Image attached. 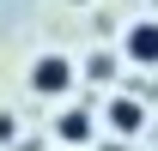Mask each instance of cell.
<instances>
[{
	"mask_svg": "<svg viewBox=\"0 0 158 151\" xmlns=\"http://www.w3.org/2000/svg\"><path fill=\"white\" fill-rule=\"evenodd\" d=\"M24 79H31V91H37V97H67V91L79 85V67H73L67 55H37Z\"/></svg>",
	"mask_w": 158,
	"mask_h": 151,
	"instance_id": "cell-1",
	"label": "cell"
},
{
	"mask_svg": "<svg viewBox=\"0 0 158 151\" xmlns=\"http://www.w3.org/2000/svg\"><path fill=\"white\" fill-rule=\"evenodd\" d=\"M122 60L128 67H158V18H134L122 30Z\"/></svg>",
	"mask_w": 158,
	"mask_h": 151,
	"instance_id": "cell-2",
	"label": "cell"
},
{
	"mask_svg": "<svg viewBox=\"0 0 158 151\" xmlns=\"http://www.w3.org/2000/svg\"><path fill=\"white\" fill-rule=\"evenodd\" d=\"M103 121H110V139H140V133H146V103L122 91V97H110Z\"/></svg>",
	"mask_w": 158,
	"mask_h": 151,
	"instance_id": "cell-3",
	"label": "cell"
},
{
	"mask_svg": "<svg viewBox=\"0 0 158 151\" xmlns=\"http://www.w3.org/2000/svg\"><path fill=\"white\" fill-rule=\"evenodd\" d=\"M55 139H61V151H85L91 139H98L91 109H61V115H55Z\"/></svg>",
	"mask_w": 158,
	"mask_h": 151,
	"instance_id": "cell-4",
	"label": "cell"
},
{
	"mask_svg": "<svg viewBox=\"0 0 158 151\" xmlns=\"http://www.w3.org/2000/svg\"><path fill=\"white\" fill-rule=\"evenodd\" d=\"M85 73H91V79H110V73H116V60H110V55H91V60H85Z\"/></svg>",
	"mask_w": 158,
	"mask_h": 151,
	"instance_id": "cell-5",
	"label": "cell"
},
{
	"mask_svg": "<svg viewBox=\"0 0 158 151\" xmlns=\"http://www.w3.org/2000/svg\"><path fill=\"white\" fill-rule=\"evenodd\" d=\"M0 145H19V121H12L6 109H0Z\"/></svg>",
	"mask_w": 158,
	"mask_h": 151,
	"instance_id": "cell-6",
	"label": "cell"
},
{
	"mask_svg": "<svg viewBox=\"0 0 158 151\" xmlns=\"http://www.w3.org/2000/svg\"><path fill=\"white\" fill-rule=\"evenodd\" d=\"M98 151H128V139H103V145Z\"/></svg>",
	"mask_w": 158,
	"mask_h": 151,
	"instance_id": "cell-7",
	"label": "cell"
},
{
	"mask_svg": "<svg viewBox=\"0 0 158 151\" xmlns=\"http://www.w3.org/2000/svg\"><path fill=\"white\" fill-rule=\"evenodd\" d=\"M73 6H85V0H73Z\"/></svg>",
	"mask_w": 158,
	"mask_h": 151,
	"instance_id": "cell-8",
	"label": "cell"
},
{
	"mask_svg": "<svg viewBox=\"0 0 158 151\" xmlns=\"http://www.w3.org/2000/svg\"><path fill=\"white\" fill-rule=\"evenodd\" d=\"M152 12H158V0H152Z\"/></svg>",
	"mask_w": 158,
	"mask_h": 151,
	"instance_id": "cell-9",
	"label": "cell"
}]
</instances>
